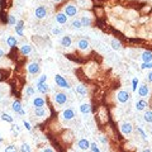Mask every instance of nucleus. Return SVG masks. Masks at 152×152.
<instances>
[{
    "label": "nucleus",
    "instance_id": "f257e3e1",
    "mask_svg": "<svg viewBox=\"0 0 152 152\" xmlns=\"http://www.w3.org/2000/svg\"><path fill=\"white\" fill-rule=\"evenodd\" d=\"M54 83H56V85L59 87H61V89H70L69 81L66 80L63 76H61L60 74H57L56 76H54Z\"/></svg>",
    "mask_w": 152,
    "mask_h": 152
},
{
    "label": "nucleus",
    "instance_id": "f03ea898",
    "mask_svg": "<svg viewBox=\"0 0 152 152\" xmlns=\"http://www.w3.org/2000/svg\"><path fill=\"white\" fill-rule=\"evenodd\" d=\"M34 15L37 19H44V18L47 17V9H46V7H43V5L37 7L34 10Z\"/></svg>",
    "mask_w": 152,
    "mask_h": 152
},
{
    "label": "nucleus",
    "instance_id": "7ed1b4c3",
    "mask_svg": "<svg viewBox=\"0 0 152 152\" xmlns=\"http://www.w3.org/2000/svg\"><path fill=\"white\" fill-rule=\"evenodd\" d=\"M53 99H54V102H56V104L63 105V104H66V102H67V95L63 94V93H56L53 96Z\"/></svg>",
    "mask_w": 152,
    "mask_h": 152
},
{
    "label": "nucleus",
    "instance_id": "20e7f679",
    "mask_svg": "<svg viewBox=\"0 0 152 152\" xmlns=\"http://www.w3.org/2000/svg\"><path fill=\"white\" fill-rule=\"evenodd\" d=\"M129 93L128 91H126V90H120V91H118V94H117V99H118V102L122 103V104H124V103H127L129 100Z\"/></svg>",
    "mask_w": 152,
    "mask_h": 152
},
{
    "label": "nucleus",
    "instance_id": "39448f33",
    "mask_svg": "<svg viewBox=\"0 0 152 152\" xmlns=\"http://www.w3.org/2000/svg\"><path fill=\"white\" fill-rule=\"evenodd\" d=\"M67 17H75L76 14H77V7L74 4H67L65 7V11H63Z\"/></svg>",
    "mask_w": 152,
    "mask_h": 152
},
{
    "label": "nucleus",
    "instance_id": "423d86ee",
    "mask_svg": "<svg viewBox=\"0 0 152 152\" xmlns=\"http://www.w3.org/2000/svg\"><path fill=\"white\" fill-rule=\"evenodd\" d=\"M61 117H62V119H63V120H66V122L72 120V119L75 118V112L72 110L71 108H67V109H65V110L62 112Z\"/></svg>",
    "mask_w": 152,
    "mask_h": 152
},
{
    "label": "nucleus",
    "instance_id": "0eeeda50",
    "mask_svg": "<svg viewBox=\"0 0 152 152\" xmlns=\"http://www.w3.org/2000/svg\"><path fill=\"white\" fill-rule=\"evenodd\" d=\"M132 130H133V127H132V124L128 123V122H124V123H122L120 124V132L123 133V135H130L132 133Z\"/></svg>",
    "mask_w": 152,
    "mask_h": 152
},
{
    "label": "nucleus",
    "instance_id": "6e6552de",
    "mask_svg": "<svg viewBox=\"0 0 152 152\" xmlns=\"http://www.w3.org/2000/svg\"><path fill=\"white\" fill-rule=\"evenodd\" d=\"M137 93H138V95L141 96V98H145V96H148V94H150V89H148V86L146 84H142V85H139V86H138Z\"/></svg>",
    "mask_w": 152,
    "mask_h": 152
},
{
    "label": "nucleus",
    "instance_id": "1a4fd4ad",
    "mask_svg": "<svg viewBox=\"0 0 152 152\" xmlns=\"http://www.w3.org/2000/svg\"><path fill=\"white\" fill-rule=\"evenodd\" d=\"M90 143L91 142H89L86 138H81L77 142V147L83 151H87V150H90Z\"/></svg>",
    "mask_w": 152,
    "mask_h": 152
},
{
    "label": "nucleus",
    "instance_id": "9d476101",
    "mask_svg": "<svg viewBox=\"0 0 152 152\" xmlns=\"http://www.w3.org/2000/svg\"><path fill=\"white\" fill-rule=\"evenodd\" d=\"M39 70H41V67H39L38 62H32L28 65V72L30 75H37L39 72Z\"/></svg>",
    "mask_w": 152,
    "mask_h": 152
},
{
    "label": "nucleus",
    "instance_id": "9b49d317",
    "mask_svg": "<svg viewBox=\"0 0 152 152\" xmlns=\"http://www.w3.org/2000/svg\"><path fill=\"white\" fill-rule=\"evenodd\" d=\"M67 19H69V17L65 13H62V11H60V13L56 14V22L59 24H65L67 22Z\"/></svg>",
    "mask_w": 152,
    "mask_h": 152
},
{
    "label": "nucleus",
    "instance_id": "f8f14e48",
    "mask_svg": "<svg viewBox=\"0 0 152 152\" xmlns=\"http://www.w3.org/2000/svg\"><path fill=\"white\" fill-rule=\"evenodd\" d=\"M23 29H24V22L23 20H18L17 24H15V33L18 36H23L24 34Z\"/></svg>",
    "mask_w": 152,
    "mask_h": 152
},
{
    "label": "nucleus",
    "instance_id": "ddd939ff",
    "mask_svg": "<svg viewBox=\"0 0 152 152\" xmlns=\"http://www.w3.org/2000/svg\"><path fill=\"white\" fill-rule=\"evenodd\" d=\"M146 106H147V102H146L145 99H139L138 102L136 103V110L138 112H142L146 109Z\"/></svg>",
    "mask_w": 152,
    "mask_h": 152
},
{
    "label": "nucleus",
    "instance_id": "4468645a",
    "mask_svg": "<svg viewBox=\"0 0 152 152\" xmlns=\"http://www.w3.org/2000/svg\"><path fill=\"white\" fill-rule=\"evenodd\" d=\"M44 99L41 98V96H37V98L33 99V105H34V108H43L44 106Z\"/></svg>",
    "mask_w": 152,
    "mask_h": 152
},
{
    "label": "nucleus",
    "instance_id": "2eb2a0df",
    "mask_svg": "<svg viewBox=\"0 0 152 152\" xmlns=\"http://www.w3.org/2000/svg\"><path fill=\"white\" fill-rule=\"evenodd\" d=\"M89 41H86V39H80V41L77 42V48L81 51H86L87 48H89Z\"/></svg>",
    "mask_w": 152,
    "mask_h": 152
},
{
    "label": "nucleus",
    "instance_id": "dca6fc26",
    "mask_svg": "<svg viewBox=\"0 0 152 152\" xmlns=\"http://www.w3.org/2000/svg\"><path fill=\"white\" fill-rule=\"evenodd\" d=\"M34 115L38 118H44L46 115H47V110L43 108H34Z\"/></svg>",
    "mask_w": 152,
    "mask_h": 152
},
{
    "label": "nucleus",
    "instance_id": "f3484780",
    "mask_svg": "<svg viewBox=\"0 0 152 152\" xmlns=\"http://www.w3.org/2000/svg\"><path fill=\"white\" fill-rule=\"evenodd\" d=\"M72 43V39L70 36H63L62 38H61V46L62 47H70Z\"/></svg>",
    "mask_w": 152,
    "mask_h": 152
},
{
    "label": "nucleus",
    "instance_id": "a211bd4d",
    "mask_svg": "<svg viewBox=\"0 0 152 152\" xmlns=\"http://www.w3.org/2000/svg\"><path fill=\"white\" fill-rule=\"evenodd\" d=\"M37 90L41 94H47L48 91H50V86H48L46 83H43V84H37Z\"/></svg>",
    "mask_w": 152,
    "mask_h": 152
},
{
    "label": "nucleus",
    "instance_id": "6ab92c4d",
    "mask_svg": "<svg viewBox=\"0 0 152 152\" xmlns=\"http://www.w3.org/2000/svg\"><path fill=\"white\" fill-rule=\"evenodd\" d=\"M7 44L9 46L10 48H14L15 46L18 44V41H17V38L14 37V36H9V37L7 38Z\"/></svg>",
    "mask_w": 152,
    "mask_h": 152
},
{
    "label": "nucleus",
    "instance_id": "aec40b11",
    "mask_svg": "<svg viewBox=\"0 0 152 152\" xmlns=\"http://www.w3.org/2000/svg\"><path fill=\"white\" fill-rule=\"evenodd\" d=\"M80 112L83 114H89L91 112V105L87 104V103H84V104L80 105Z\"/></svg>",
    "mask_w": 152,
    "mask_h": 152
},
{
    "label": "nucleus",
    "instance_id": "412c9836",
    "mask_svg": "<svg viewBox=\"0 0 152 152\" xmlns=\"http://www.w3.org/2000/svg\"><path fill=\"white\" fill-rule=\"evenodd\" d=\"M11 109H13V112L19 114V112L22 110V104H20L19 100H14L13 104H11Z\"/></svg>",
    "mask_w": 152,
    "mask_h": 152
},
{
    "label": "nucleus",
    "instance_id": "4be33fe9",
    "mask_svg": "<svg viewBox=\"0 0 152 152\" xmlns=\"http://www.w3.org/2000/svg\"><path fill=\"white\" fill-rule=\"evenodd\" d=\"M142 61L143 62H151L152 61V52L151 51H145L142 53Z\"/></svg>",
    "mask_w": 152,
    "mask_h": 152
},
{
    "label": "nucleus",
    "instance_id": "5701e85b",
    "mask_svg": "<svg viewBox=\"0 0 152 152\" xmlns=\"http://www.w3.org/2000/svg\"><path fill=\"white\" fill-rule=\"evenodd\" d=\"M81 24H83V27H90L91 23H93V20H91L90 17H87V15H84L83 18H81Z\"/></svg>",
    "mask_w": 152,
    "mask_h": 152
},
{
    "label": "nucleus",
    "instance_id": "b1692460",
    "mask_svg": "<svg viewBox=\"0 0 152 152\" xmlns=\"http://www.w3.org/2000/svg\"><path fill=\"white\" fill-rule=\"evenodd\" d=\"M76 93H77L79 95H86V93H87L86 86H85V85H83V84L77 85V86H76Z\"/></svg>",
    "mask_w": 152,
    "mask_h": 152
},
{
    "label": "nucleus",
    "instance_id": "393cba45",
    "mask_svg": "<svg viewBox=\"0 0 152 152\" xmlns=\"http://www.w3.org/2000/svg\"><path fill=\"white\" fill-rule=\"evenodd\" d=\"M30 52H32V47H30L29 44H23L22 47H20V53L24 54V56L29 54Z\"/></svg>",
    "mask_w": 152,
    "mask_h": 152
},
{
    "label": "nucleus",
    "instance_id": "a878e982",
    "mask_svg": "<svg viewBox=\"0 0 152 152\" xmlns=\"http://www.w3.org/2000/svg\"><path fill=\"white\" fill-rule=\"evenodd\" d=\"M110 44H112V48H113V50H115V51H119L120 48H122V43L118 41V39H115V38L112 39Z\"/></svg>",
    "mask_w": 152,
    "mask_h": 152
},
{
    "label": "nucleus",
    "instance_id": "bb28decb",
    "mask_svg": "<svg viewBox=\"0 0 152 152\" xmlns=\"http://www.w3.org/2000/svg\"><path fill=\"white\" fill-rule=\"evenodd\" d=\"M143 119H145V122H147V123H152V110L145 112V114H143Z\"/></svg>",
    "mask_w": 152,
    "mask_h": 152
},
{
    "label": "nucleus",
    "instance_id": "cd10ccee",
    "mask_svg": "<svg viewBox=\"0 0 152 152\" xmlns=\"http://www.w3.org/2000/svg\"><path fill=\"white\" fill-rule=\"evenodd\" d=\"M71 26H72V28H75V29H80V28H83V24H81V20H80V19H75V20H72Z\"/></svg>",
    "mask_w": 152,
    "mask_h": 152
},
{
    "label": "nucleus",
    "instance_id": "c85d7f7f",
    "mask_svg": "<svg viewBox=\"0 0 152 152\" xmlns=\"http://www.w3.org/2000/svg\"><path fill=\"white\" fill-rule=\"evenodd\" d=\"M19 152H32V150H30L28 143H22V146L19 148Z\"/></svg>",
    "mask_w": 152,
    "mask_h": 152
},
{
    "label": "nucleus",
    "instance_id": "c756f323",
    "mask_svg": "<svg viewBox=\"0 0 152 152\" xmlns=\"http://www.w3.org/2000/svg\"><path fill=\"white\" fill-rule=\"evenodd\" d=\"M1 119L4 122H8V123H13V117H10V115L7 114V113L1 114Z\"/></svg>",
    "mask_w": 152,
    "mask_h": 152
},
{
    "label": "nucleus",
    "instance_id": "7c9ffc66",
    "mask_svg": "<svg viewBox=\"0 0 152 152\" xmlns=\"http://www.w3.org/2000/svg\"><path fill=\"white\" fill-rule=\"evenodd\" d=\"M5 152H18V148L14 145H9L5 147Z\"/></svg>",
    "mask_w": 152,
    "mask_h": 152
},
{
    "label": "nucleus",
    "instance_id": "2f4dec72",
    "mask_svg": "<svg viewBox=\"0 0 152 152\" xmlns=\"http://www.w3.org/2000/svg\"><path fill=\"white\" fill-rule=\"evenodd\" d=\"M26 95H27V96L34 95V89H33L32 86H27V89H26Z\"/></svg>",
    "mask_w": 152,
    "mask_h": 152
},
{
    "label": "nucleus",
    "instance_id": "473e14b6",
    "mask_svg": "<svg viewBox=\"0 0 152 152\" xmlns=\"http://www.w3.org/2000/svg\"><path fill=\"white\" fill-rule=\"evenodd\" d=\"M8 24H9V26H15V24H17V20H15L14 15H9V18H8Z\"/></svg>",
    "mask_w": 152,
    "mask_h": 152
},
{
    "label": "nucleus",
    "instance_id": "72a5a7b5",
    "mask_svg": "<svg viewBox=\"0 0 152 152\" xmlns=\"http://www.w3.org/2000/svg\"><path fill=\"white\" fill-rule=\"evenodd\" d=\"M141 69L142 70H146V69H152V61L151 62H143L141 65Z\"/></svg>",
    "mask_w": 152,
    "mask_h": 152
},
{
    "label": "nucleus",
    "instance_id": "f704fd0d",
    "mask_svg": "<svg viewBox=\"0 0 152 152\" xmlns=\"http://www.w3.org/2000/svg\"><path fill=\"white\" fill-rule=\"evenodd\" d=\"M90 150H91V152H100V150H99V147L96 146V143H90Z\"/></svg>",
    "mask_w": 152,
    "mask_h": 152
},
{
    "label": "nucleus",
    "instance_id": "c9c22d12",
    "mask_svg": "<svg viewBox=\"0 0 152 152\" xmlns=\"http://www.w3.org/2000/svg\"><path fill=\"white\" fill-rule=\"evenodd\" d=\"M137 86H138V79H133L132 80V90L133 91H136L137 90Z\"/></svg>",
    "mask_w": 152,
    "mask_h": 152
},
{
    "label": "nucleus",
    "instance_id": "e433bc0d",
    "mask_svg": "<svg viewBox=\"0 0 152 152\" xmlns=\"http://www.w3.org/2000/svg\"><path fill=\"white\" fill-rule=\"evenodd\" d=\"M46 81H47V75H42L41 77L38 79L37 84H43V83H46Z\"/></svg>",
    "mask_w": 152,
    "mask_h": 152
},
{
    "label": "nucleus",
    "instance_id": "4c0bfd02",
    "mask_svg": "<svg viewBox=\"0 0 152 152\" xmlns=\"http://www.w3.org/2000/svg\"><path fill=\"white\" fill-rule=\"evenodd\" d=\"M137 130H138V132H139V135H141V137H142V138H143L145 141H146V139H147V135H146V133H145V132H143V130H142L141 128H137Z\"/></svg>",
    "mask_w": 152,
    "mask_h": 152
},
{
    "label": "nucleus",
    "instance_id": "58836bf2",
    "mask_svg": "<svg viewBox=\"0 0 152 152\" xmlns=\"http://www.w3.org/2000/svg\"><path fill=\"white\" fill-rule=\"evenodd\" d=\"M60 33H61V29L60 28H56V27H54V28L52 29V34L53 36H59Z\"/></svg>",
    "mask_w": 152,
    "mask_h": 152
},
{
    "label": "nucleus",
    "instance_id": "ea45409f",
    "mask_svg": "<svg viewBox=\"0 0 152 152\" xmlns=\"http://www.w3.org/2000/svg\"><path fill=\"white\" fill-rule=\"evenodd\" d=\"M23 126L26 127V129H27V130H30V129H32V127H30L29 122H27V120H24V122H23Z\"/></svg>",
    "mask_w": 152,
    "mask_h": 152
},
{
    "label": "nucleus",
    "instance_id": "a19ab883",
    "mask_svg": "<svg viewBox=\"0 0 152 152\" xmlns=\"http://www.w3.org/2000/svg\"><path fill=\"white\" fill-rule=\"evenodd\" d=\"M100 141H102L103 143H106V142H108V139H106L104 136H100Z\"/></svg>",
    "mask_w": 152,
    "mask_h": 152
},
{
    "label": "nucleus",
    "instance_id": "79ce46f5",
    "mask_svg": "<svg viewBox=\"0 0 152 152\" xmlns=\"http://www.w3.org/2000/svg\"><path fill=\"white\" fill-rule=\"evenodd\" d=\"M147 80H148V81H150V83H152V71H151V72H150V74H148V75H147Z\"/></svg>",
    "mask_w": 152,
    "mask_h": 152
},
{
    "label": "nucleus",
    "instance_id": "37998d69",
    "mask_svg": "<svg viewBox=\"0 0 152 152\" xmlns=\"http://www.w3.org/2000/svg\"><path fill=\"white\" fill-rule=\"evenodd\" d=\"M42 152H53V150H52V148H44Z\"/></svg>",
    "mask_w": 152,
    "mask_h": 152
},
{
    "label": "nucleus",
    "instance_id": "c03bdc74",
    "mask_svg": "<svg viewBox=\"0 0 152 152\" xmlns=\"http://www.w3.org/2000/svg\"><path fill=\"white\" fill-rule=\"evenodd\" d=\"M3 56H4V51H3V50H1V48H0V59H1V57H3Z\"/></svg>",
    "mask_w": 152,
    "mask_h": 152
},
{
    "label": "nucleus",
    "instance_id": "a18cd8bd",
    "mask_svg": "<svg viewBox=\"0 0 152 152\" xmlns=\"http://www.w3.org/2000/svg\"><path fill=\"white\" fill-rule=\"evenodd\" d=\"M19 114H20V115H24V114H26V112H24V110H23V109H22V110H20V112H19Z\"/></svg>",
    "mask_w": 152,
    "mask_h": 152
},
{
    "label": "nucleus",
    "instance_id": "49530a36",
    "mask_svg": "<svg viewBox=\"0 0 152 152\" xmlns=\"http://www.w3.org/2000/svg\"><path fill=\"white\" fill-rule=\"evenodd\" d=\"M142 152H151V150H150V148H146V150H143Z\"/></svg>",
    "mask_w": 152,
    "mask_h": 152
},
{
    "label": "nucleus",
    "instance_id": "de8ad7c7",
    "mask_svg": "<svg viewBox=\"0 0 152 152\" xmlns=\"http://www.w3.org/2000/svg\"><path fill=\"white\" fill-rule=\"evenodd\" d=\"M3 142V137H1V135H0V143Z\"/></svg>",
    "mask_w": 152,
    "mask_h": 152
},
{
    "label": "nucleus",
    "instance_id": "09e8293b",
    "mask_svg": "<svg viewBox=\"0 0 152 152\" xmlns=\"http://www.w3.org/2000/svg\"><path fill=\"white\" fill-rule=\"evenodd\" d=\"M54 3H60V1H62V0H53Z\"/></svg>",
    "mask_w": 152,
    "mask_h": 152
},
{
    "label": "nucleus",
    "instance_id": "8fccbe9b",
    "mask_svg": "<svg viewBox=\"0 0 152 152\" xmlns=\"http://www.w3.org/2000/svg\"><path fill=\"white\" fill-rule=\"evenodd\" d=\"M84 152H89V151H84Z\"/></svg>",
    "mask_w": 152,
    "mask_h": 152
}]
</instances>
